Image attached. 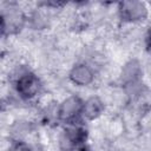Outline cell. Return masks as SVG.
Returning a JSON list of instances; mask_svg holds the SVG:
<instances>
[{
	"label": "cell",
	"mask_w": 151,
	"mask_h": 151,
	"mask_svg": "<svg viewBox=\"0 0 151 151\" xmlns=\"http://www.w3.org/2000/svg\"><path fill=\"white\" fill-rule=\"evenodd\" d=\"M25 24V14L14 4L4 7L1 12V29L2 34H14L19 32Z\"/></svg>",
	"instance_id": "1"
},
{
	"label": "cell",
	"mask_w": 151,
	"mask_h": 151,
	"mask_svg": "<svg viewBox=\"0 0 151 151\" xmlns=\"http://www.w3.org/2000/svg\"><path fill=\"white\" fill-rule=\"evenodd\" d=\"M40 88V79L32 72H24L15 80V91L22 99L34 98L39 93Z\"/></svg>",
	"instance_id": "2"
},
{
	"label": "cell",
	"mask_w": 151,
	"mask_h": 151,
	"mask_svg": "<svg viewBox=\"0 0 151 151\" xmlns=\"http://www.w3.org/2000/svg\"><path fill=\"white\" fill-rule=\"evenodd\" d=\"M84 101L78 96H70L63 100V103L57 109V116L59 120L66 122L68 124L74 123V120L81 116Z\"/></svg>",
	"instance_id": "3"
},
{
	"label": "cell",
	"mask_w": 151,
	"mask_h": 151,
	"mask_svg": "<svg viewBox=\"0 0 151 151\" xmlns=\"http://www.w3.org/2000/svg\"><path fill=\"white\" fill-rule=\"evenodd\" d=\"M119 15L122 20L126 22H137L142 21L147 15V7L142 1L129 0L119 2Z\"/></svg>",
	"instance_id": "4"
},
{
	"label": "cell",
	"mask_w": 151,
	"mask_h": 151,
	"mask_svg": "<svg viewBox=\"0 0 151 151\" xmlns=\"http://www.w3.org/2000/svg\"><path fill=\"white\" fill-rule=\"evenodd\" d=\"M87 137V131L85 130V127H83L81 125L78 124H71L63 133L61 138H60V144L61 147L65 150H73L74 147L85 144Z\"/></svg>",
	"instance_id": "5"
},
{
	"label": "cell",
	"mask_w": 151,
	"mask_h": 151,
	"mask_svg": "<svg viewBox=\"0 0 151 151\" xmlns=\"http://www.w3.org/2000/svg\"><path fill=\"white\" fill-rule=\"evenodd\" d=\"M70 80L77 86H87L94 79V72L87 64L79 63L74 65L70 71Z\"/></svg>",
	"instance_id": "6"
},
{
	"label": "cell",
	"mask_w": 151,
	"mask_h": 151,
	"mask_svg": "<svg viewBox=\"0 0 151 151\" xmlns=\"http://www.w3.org/2000/svg\"><path fill=\"white\" fill-rule=\"evenodd\" d=\"M104 111V103L98 97H90L86 101H84L81 116L87 120L97 119Z\"/></svg>",
	"instance_id": "7"
},
{
	"label": "cell",
	"mask_w": 151,
	"mask_h": 151,
	"mask_svg": "<svg viewBox=\"0 0 151 151\" xmlns=\"http://www.w3.org/2000/svg\"><path fill=\"white\" fill-rule=\"evenodd\" d=\"M140 77H142V68H140V65L138 61L131 60L124 66L123 73H122V79L125 83V85H127V86L137 85Z\"/></svg>",
	"instance_id": "8"
},
{
	"label": "cell",
	"mask_w": 151,
	"mask_h": 151,
	"mask_svg": "<svg viewBox=\"0 0 151 151\" xmlns=\"http://www.w3.org/2000/svg\"><path fill=\"white\" fill-rule=\"evenodd\" d=\"M8 151H32V149H31V146L26 142L15 140V142H13L9 145Z\"/></svg>",
	"instance_id": "9"
},
{
	"label": "cell",
	"mask_w": 151,
	"mask_h": 151,
	"mask_svg": "<svg viewBox=\"0 0 151 151\" xmlns=\"http://www.w3.org/2000/svg\"><path fill=\"white\" fill-rule=\"evenodd\" d=\"M71 151H92L87 145H85V144H83V145H79V146H77V147H74L73 150H71Z\"/></svg>",
	"instance_id": "10"
},
{
	"label": "cell",
	"mask_w": 151,
	"mask_h": 151,
	"mask_svg": "<svg viewBox=\"0 0 151 151\" xmlns=\"http://www.w3.org/2000/svg\"><path fill=\"white\" fill-rule=\"evenodd\" d=\"M146 46L149 47V50H151V27L149 28L147 33H146Z\"/></svg>",
	"instance_id": "11"
}]
</instances>
